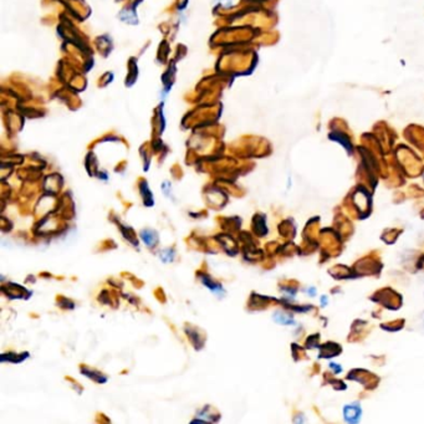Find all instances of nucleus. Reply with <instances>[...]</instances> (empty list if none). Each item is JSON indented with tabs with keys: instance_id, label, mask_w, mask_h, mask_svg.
I'll return each instance as SVG.
<instances>
[{
	"instance_id": "f257e3e1",
	"label": "nucleus",
	"mask_w": 424,
	"mask_h": 424,
	"mask_svg": "<svg viewBox=\"0 0 424 424\" xmlns=\"http://www.w3.org/2000/svg\"><path fill=\"white\" fill-rule=\"evenodd\" d=\"M343 414H345V419L350 423H357L361 418V414H362V409L356 404H350V406H346L343 409Z\"/></svg>"
},
{
	"instance_id": "f03ea898",
	"label": "nucleus",
	"mask_w": 424,
	"mask_h": 424,
	"mask_svg": "<svg viewBox=\"0 0 424 424\" xmlns=\"http://www.w3.org/2000/svg\"><path fill=\"white\" fill-rule=\"evenodd\" d=\"M141 238L143 239L147 246H151V248H154L156 244L158 243V235H157L156 232L151 229H146L143 232H141Z\"/></svg>"
},
{
	"instance_id": "7ed1b4c3",
	"label": "nucleus",
	"mask_w": 424,
	"mask_h": 424,
	"mask_svg": "<svg viewBox=\"0 0 424 424\" xmlns=\"http://www.w3.org/2000/svg\"><path fill=\"white\" fill-rule=\"evenodd\" d=\"M285 314H276L275 315V320L279 322V324H284V325H290L292 324V319L289 316H284Z\"/></svg>"
}]
</instances>
